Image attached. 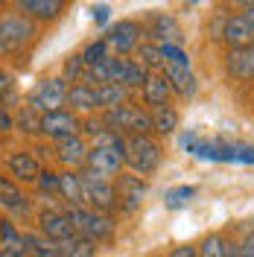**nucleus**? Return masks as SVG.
<instances>
[{"label": "nucleus", "instance_id": "obj_1", "mask_svg": "<svg viewBox=\"0 0 254 257\" xmlns=\"http://www.w3.org/2000/svg\"><path fill=\"white\" fill-rule=\"evenodd\" d=\"M178 144L184 152L205 161H219V164H254V144L245 141H228L219 135H205L199 128H187Z\"/></svg>", "mask_w": 254, "mask_h": 257}, {"label": "nucleus", "instance_id": "obj_2", "mask_svg": "<svg viewBox=\"0 0 254 257\" xmlns=\"http://www.w3.org/2000/svg\"><path fill=\"white\" fill-rule=\"evenodd\" d=\"M99 117H102V123L111 128V132L123 135V138H132V135H152V114H149V108H143V105L123 102V105H117V108L102 111Z\"/></svg>", "mask_w": 254, "mask_h": 257}, {"label": "nucleus", "instance_id": "obj_3", "mask_svg": "<svg viewBox=\"0 0 254 257\" xmlns=\"http://www.w3.org/2000/svg\"><path fill=\"white\" fill-rule=\"evenodd\" d=\"M126 167L135 176H152L161 167V144L152 135H132L126 138Z\"/></svg>", "mask_w": 254, "mask_h": 257}, {"label": "nucleus", "instance_id": "obj_4", "mask_svg": "<svg viewBox=\"0 0 254 257\" xmlns=\"http://www.w3.org/2000/svg\"><path fill=\"white\" fill-rule=\"evenodd\" d=\"M79 173V184H82V199H85V208L99 210V213H111L117 208V196H114V181L105 176H99L94 170L82 167Z\"/></svg>", "mask_w": 254, "mask_h": 257}, {"label": "nucleus", "instance_id": "obj_5", "mask_svg": "<svg viewBox=\"0 0 254 257\" xmlns=\"http://www.w3.org/2000/svg\"><path fill=\"white\" fill-rule=\"evenodd\" d=\"M35 38V24L21 12L0 15V56H15Z\"/></svg>", "mask_w": 254, "mask_h": 257}, {"label": "nucleus", "instance_id": "obj_6", "mask_svg": "<svg viewBox=\"0 0 254 257\" xmlns=\"http://www.w3.org/2000/svg\"><path fill=\"white\" fill-rule=\"evenodd\" d=\"M64 213L70 216L76 234L85 237V240H91V242H102L114 234L111 213H99V210H91V208H67Z\"/></svg>", "mask_w": 254, "mask_h": 257}, {"label": "nucleus", "instance_id": "obj_7", "mask_svg": "<svg viewBox=\"0 0 254 257\" xmlns=\"http://www.w3.org/2000/svg\"><path fill=\"white\" fill-rule=\"evenodd\" d=\"M64 102H67V82L62 76H50V79L35 82V88L27 96V105L38 114L59 111V108H64Z\"/></svg>", "mask_w": 254, "mask_h": 257}, {"label": "nucleus", "instance_id": "obj_8", "mask_svg": "<svg viewBox=\"0 0 254 257\" xmlns=\"http://www.w3.org/2000/svg\"><path fill=\"white\" fill-rule=\"evenodd\" d=\"M146 193H149L146 178L135 176V173H120V176H114V196H117V208L123 210V213L141 210Z\"/></svg>", "mask_w": 254, "mask_h": 257}, {"label": "nucleus", "instance_id": "obj_9", "mask_svg": "<svg viewBox=\"0 0 254 257\" xmlns=\"http://www.w3.org/2000/svg\"><path fill=\"white\" fill-rule=\"evenodd\" d=\"M222 41L228 44V50L245 47V44H251V41H254V3H245V6H242V12L228 15Z\"/></svg>", "mask_w": 254, "mask_h": 257}, {"label": "nucleus", "instance_id": "obj_10", "mask_svg": "<svg viewBox=\"0 0 254 257\" xmlns=\"http://www.w3.org/2000/svg\"><path fill=\"white\" fill-rule=\"evenodd\" d=\"M85 167L94 170L99 176L111 178L120 176L123 167H126V149H114V146H91L88 149V158H85Z\"/></svg>", "mask_w": 254, "mask_h": 257}, {"label": "nucleus", "instance_id": "obj_11", "mask_svg": "<svg viewBox=\"0 0 254 257\" xmlns=\"http://www.w3.org/2000/svg\"><path fill=\"white\" fill-rule=\"evenodd\" d=\"M146 35L155 44H173V47H184V32L178 27V21L167 12H152L146 18Z\"/></svg>", "mask_w": 254, "mask_h": 257}, {"label": "nucleus", "instance_id": "obj_12", "mask_svg": "<svg viewBox=\"0 0 254 257\" xmlns=\"http://www.w3.org/2000/svg\"><path fill=\"white\" fill-rule=\"evenodd\" d=\"M79 126H82V120L70 111V108H59V111L41 114V126H38V132L56 144V141H62V138L79 135Z\"/></svg>", "mask_w": 254, "mask_h": 257}, {"label": "nucleus", "instance_id": "obj_13", "mask_svg": "<svg viewBox=\"0 0 254 257\" xmlns=\"http://www.w3.org/2000/svg\"><path fill=\"white\" fill-rule=\"evenodd\" d=\"M38 234L47 237L50 242H64V240H70V237H76V228H73L70 216L64 210L47 208L38 213Z\"/></svg>", "mask_w": 254, "mask_h": 257}, {"label": "nucleus", "instance_id": "obj_14", "mask_svg": "<svg viewBox=\"0 0 254 257\" xmlns=\"http://www.w3.org/2000/svg\"><path fill=\"white\" fill-rule=\"evenodd\" d=\"M141 35H143V27L138 21H117L108 30V35H105V44L117 56H129L132 50L141 44Z\"/></svg>", "mask_w": 254, "mask_h": 257}, {"label": "nucleus", "instance_id": "obj_15", "mask_svg": "<svg viewBox=\"0 0 254 257\" xmlns=\"http://www.w3.org/2000/svg\"><path fill=\"white\" fill-rule=\"evenodd\" d=\"M6 170H9L12 181L35 184V178L41 173V164H38V158H35L32 152H27V149H12V152L6 155Z\"/></svg>", "mask_w": 254, "mask_h": 257}, {"label": "nucleus", "instance_id": "obj_16", "mask_svg": "<svg viewBox=\"0 0 254 257\" xmlns=\"http://www.w3.org/2000/svg\"><path fill=\"white\" fill-rule=\"evenodd\" d=\"M88 149H91V146L85 144L82 135H70V138H62V141L53 144L56 158L62 161L67 170H82V167H85V158H88Z\"/></svg>", "mask_w": 254, "mask_h": 257}, {"label": "nucleus", "instance_id": "obj_17", "mask_svg": "<svg viewBox=\"0 0 254 257\" xmlns=\"http://www.w3.org/2000/svg\"><path fill=\"white\" fill-rule=\"evenodd\" d=\"M225 70H228L231 79H237V82H254V41L245 44V47L228 50Z\"/></svg>", "mask_w": 254, "mask_h": 257}, {"label": "nucleus", "instance_id": "obj_18", "mask_svg": "<svg viewBox=\"0 0 254 257\" xmlns=\"http://www.w3.org/2000/svg\"><path fill=\"white\" fill-rule=\"evenodd\" d=\"M0 208L12 216H24L30 213V196L21 190V184L12 178L0 176Z\"/></svg>", "mask_w": 254, "mask_h": 257}, {"label": "nucleus", "instance_id": "obj_19", "mask_svg": "<svg viewBox=\"0 0 254 257\" xmlns=\"http://www.w3.org/2000/svg\"><path fill=\"white\" fill-rule=\"evenodd\" d=\"M167 82H170V91L175 96H181V99H193L196 91H199V82L193 76L190 67H175V64H164V70H161Z\"/></svg>", "mask_w": 254, "mask_h": 257}, {"label": "nucleus", "instance_id": "obj_20", "mask_svg": "<svg viewBox=\"0 0 254 257\" xmlns=\"http://www.w3.org/2000/svg\"><path fill=\"white\" fill-rule=\"evenodd\" d=\"M170 82L164 73H149L146 82H143L141 88V96H143V105H149V111L152 108H158V105H167L170 102Z\"/></svg>", "mask_w": 254, "mask_h": 257}, {"label": "nucleus", "instance_id": "obj_21", "mask_svg": "<svg viewBox=\"0 0 254 257\" xmlns=\"http://www.w3.org/2000/svg\"><path fill=\"white\" fill-rule=\"evenodd\" d=\"M18 12L24 18H35V21H56L64 12L62 0H21L18 3Z\"/></svg>", "mask_w": 254, "mask_h": 257}, {"label": "nucleus", "instance_id": "obj_22", "mask_svg": "<svg viewBox=\"0 0 254 257\" xmlns=\"http://www.w3.org/2000/svg\"><path fill=\"white\" fill-rule=\"evenodd\" d=\"M67 105L70 111H85V114H94L99 111V99H96V88L85 85V82H76L67 88Z\"/></svg>", "mask_w": 254, "mask_h": 257}, {"label": "nucleus", "instance_id": "obj_23", "mask_svg": "<svg viewBox=\"0 0 254 257\" xmlns=\"http://www.w3.org/2000/svg\"><path fill=\"white\" fill-rule=\"evenodd\" d=\"M149 76V70L138 64L135 59H129V56H120V67H117V85H123V88H143V82Z\"/></svg>", "mask_w": 254, "mask_h": 257}, {"label": "nucleus", "instance_id": "obj_24", "mask_svg": "<svg viewBox=\"0 0 254 257\" xmlns=\"http://www.w3.org/2000/svg\"><path fill=\"white\" fill-rule=\"evenodd\" d=\"M152 132L155 135H161V138H170L175 128H178V120H181V114H178V108L175 105H158V108H152Z\"/></svg>", "mask_w": 254, "mask_h": 257}, {"label": "nucleus", "instance_id": "obj_25", "mask_svg": "<svg viewBox=\"0 0 254 257\" xmlns=\"http://www.w3.org/2000/svg\"><path fill=\"white\" fill-rule=\"evenodd\" d=\"M59 196L64 199V208H85L79 173H76V170H67V173H62V181H59Z\"/></svg>", "mask_w": 254, "mask_h": 257}, {"label": "nucleus", "instance_id": "obj_26", "mask_svg": "<svg viewBox=\"0 0 254 257\" xmlns=\"http://www.w3.org/2000/svg\"><path fill=\"white\" fill-rule=\"evenodd\" d=\"M0 251H15V254H27V242H24V231H18L12 219H0Z\"/></svg>", "mask_w": 254, "mask_h": 257}, {"label": "nucleus", "instance_id": "obj_27", "mask_svg": "<svg viewBox=\"0 0 254 257\" xmlns=\"http://www.w3.org/2000/svg\"><path fill=\"white\" fill-rule=\"evenodd\" d=\"M135 62L143 64L149 73H161L164 70V59H161V47L155 44V41H141L138 47H135Z\"/></svg>", "mask_w": 254, "mask_h": 257}, {"label": "nucleus", "instance_id": "obj_28", "mask_svg": "<svg viewBox=\"0 0 254 257\" xmlns=\"http://www.w3.org/2000/svg\"><path fill=\"white\" fill-rule=\"evenodd\" d=\"M59 254L62 257H94L96 254V242L85 240V237H70V240L59 242Z\"/></svg>", "mask_w": 254, "mask_h": 257}, {"label": "nucleus", "instance_id": "obj_29", "mask_svg": "<svg viewBox=\"0 0 254 257\" xmlns=\"http://www.w3.org/2000/svg\"><path fill=\"white\" fill-rule=\"evenodd\" d=\"M24 242H27V254L32 257H62L59 254V242H50L41 234H24Z\"/></svg>", "mask_w": 254, "mask_h": 257}, {"label": "nucleus", "instance_id": "obj_30", "mask_svg": "<svg viewBox=\"0 0 254 257\" xmlns=\"http://www.w3.org/2000/svg\"><path fill=\"white\" fill-rule=\"evenodd\" d=\"M196 187L193 184H178V187H170V190L164 193V205L170 210H181V208H187L193 202V196H196Z\"/></svg>", "mask_w": 254, "mask_h": 257}, {"label": "nucleus", "instance_id": "obj_31", "mask_svg": "<svg viewBox=\"0 0 254 257\" xmlns=\"http://www.w3.org/2000/svg\"><path fill=\"white\" fill-rule=\"evenodd\" d=\"M126 88L123 85H102L96 88V99H99V111H108V108H117L126 102Z\"/></svg>", "mask_w": 254, "mask_h": 257}, {"label": "nucleus", "instance_id": "obj_32", "mask_svg": "<svg viewBox=\"0 0 254 257\" xmlns=\"http://www.w3.org/2000/svg\"><path fill=\"white\" fill-rule=\"evenodd\" d=\"M225 251H228V240L222 234H207L199 242V257H225Z\"/></svg>", "mask_w": 254, "mask_h": 257}, {"label": "nucleus", "instance_id": "obj_33", "mask_svg": "<svg viewBox=\"0 0 254 257\" xmlns=\"http://www.w3.org/2000/svg\"><path fill=\"white\" fill-rule=\"evenodd\" d=\"M79 56H82V62H85V67H94L96 62H102V59H105V56H111V53H108L105 38H96V41H91L88 47L82 50Z\"/></svg>", "mask_w": 254, "mask_h": 257}, {"label": "nucleus", "instance_id": "obj_34", "mask_svg": "<svg viewBox=\"0 0 254 257\" xmlns=\"http://www.w3.org/2000/svg\"><path fill=\"white\" fill-rule=\"evenodd\" d=\"M164 64H175V67H190V56L184 53V47H173V44H158Z\"/></svg>", "mask_w": 254, "mask_h": 257}, {"label": "nucleus", "instance_id": "obj_35", "mask_svg": "<svg viewBox=\"0 0 254 257\" xmlns=\"http://www.w3.org/2000/svg\"><path fill=\"white\" fill-rule=\"evenodd\" d=\"M82 76H85V62H82V56L79 53H73L67 62H64V73H62V79L64 82H82Z\"/></svg>", "mask_w": 254, "mask_h": 257}, {"label": "nucleus", "instance_id": "obj_36", "mask_svg": "<svg viewBox=\"0 0 254 257\" xmlns=\"http://www.w3.org/2000/svg\"><path fill=\"white\" fill-rule=\"evenodd\" d=\"M15 126L21 128V132H27V135H32V132H38V126H41V114L32 111L30 105H24L21 108V114H18Z\"/></svg>", "mask_w": 254, "mask_h": 257}, {"label": "nucleus", "instance_id": "obj_37", "mask_svg": "<svg viewBox=\"0 0 254 257\" xmlns=\"http://www.w3.org/2000/svg\"><path fill=\"white\" fill-rule=\"evenodd\" d=\"M59 181H62L59 173H53V170H41L38 178H35V187H38L41 193H47V196H56V193H59Z\"/></svg>", "mask_w": 254, "mask_h": 257}, {"label": "nucleus", "instance_id": "obj_38", "mask_svg": "<svg viewBox=\"0 0 254 257\" xmlns=\"http://www.w3.org/2000/svg\"><path fill=\"white\" fill-rule=\"evenodd\" d=\"M91 18H94L99 27L108 24V18H111V6H108V3H96V6H91Z\"/></svg>", "mask_w": 254, "mask_h": 257}, {"label": "nucleus", "instance_id": "obj_39", "mask_svg": "<svg viewBox=\"0 0 254 257\" xmlns=\"http://www.w3.org/2000/svg\"><path fill=\"white\" fill-rule=\"evenodd\" d=\"M170 257H199V245H187V242H181V245H175Z\"/></svg>", "mask_w": 254, "mask_h": 257}, {"label": "nucleus", "instance_id": "obj_40", "mask_svg": "<svg viewBox=\"0 0 254 257\" xmlns=\"http://www.w3.org/2000/svg\"><path fill=\"white\" fill-rule=\"evenodd\" d=\"M237 251H239V257H254V231L237 245Z\"/></svg>", "mask_w": 254, "mask_h": 257}, {"label": "nucleus", "instance_id": "obj_41", "mask_svg": "<svg viewBox=\"0 0 254 257\" xmlns=\"http://www.w3.org/2000/svg\"><path fill=\"white\" fill-rule=\"evenodd\" d=\"M9 128H15V120H12V114L0 105V132H9Z\"/></svg>", "mask_w": 254, "mask_h": 257}, {"label": "nucleus", "instance_id": "obj_42", "mask_svg": "<svg viewBox=\"0 0 254 257\" xmlns=\"http://www.w3.org/2000/svg\"><path fill=\"white\" fill-rule=\"evenodd\" d=\"M6 91H12V73L0 70V96L6 94Z\"/></svg>", "mask_w": 254, "mask_h": 257}, {"label": "nucleus", "instance_id": "obj_43", "mask_svg": "<svg viewBox=\"0 0 254 257\" xmlns=\"http://www.w3.org/2000/svg\"><path fill=\"white\" fill-rule=\"evenodd\" d=\"M0 257H21V254H15V251H0Z\"/></svg>", "mask_w": 254, "mask_h": 257}]
</instances>
